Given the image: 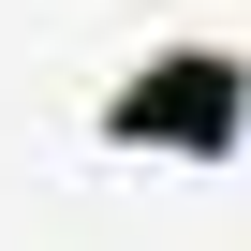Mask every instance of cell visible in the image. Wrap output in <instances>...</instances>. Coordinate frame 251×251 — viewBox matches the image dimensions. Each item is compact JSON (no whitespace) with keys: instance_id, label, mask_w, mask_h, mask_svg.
Masks as SVG:
<instances>
[{"instance_id":"obj_1","label":"cell","mask_w":251,"mask_h":251,"mask_svg":"<svg viewBox=\"0 0 251 251\" xmlns=\"http://www.w3.org/2000/svg\"><path fill=\"white\" fill-rule=\"evenodd\" d=\"M103 148L236 163V148H251V59H236V45H148L133 74L103 89Z\"/></svg>"}]
</instances>
